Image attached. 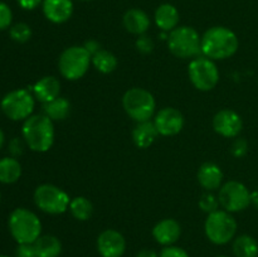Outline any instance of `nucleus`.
Returning <instances> with one entry per match:
<instances>
[{
  "label": "nucleus",
  "mask_w": 258,
  "mask_h": 257,
  "mask_svg": "<svg viewBox=\"0 0 258 257\" xmlns=\"http://www.w3.org/2000/svg\"><path fill=\"white\" fill-rule=\"evenodd\" d=\"M18 5L24 10H34L35 8L43 4V0H17Z\"/></svg>",
  "instance_id": "obj_36"
},
{
  "label": "nucleus",
  "mask_w": 258,
  "mask_h": 257,
  "mask_svg": "<svg viewBox=\"0 0 258 257\" xmlns=\"http://www.w3.org/2000/svg\"><path fill=\"white\" fill-rule=\"evenodd\" d=\"M82 2H91V0H82Z\"/></svg>",
  "instance_id": "obj_43"
},
{
  "label": "nucleus",
  "mask_w": 258,
  "mask_h": 257,
  "mask_svg": "<svg viewBox=\"0 0 258 257\" xmlns=\"http://www.w3.org/2000/svg\"><path fill=\"white\" fill-rule=\"evenodd\" d=\"M70 212L77 221H87L93 213V206L86 197H76L71 199Z\"/></svg>",
  "instance_id": "obj_27"
},
{
  "label": "nucleus",
  "mask_w": 258,
  "mask_h": 257,
  "mask_svg": "<svg viewBox=\"0 0 258 257\" xmlns=\"http://www.w3.org/2000/svg\"><path fill=\"white\" fill-rule=\"evenodd\" d=\"M71 112V103L67 98L57 97L55 100L50 102L43 103V113L50 120L54 121H63L68 117Z\"/></svg>",
  "instance_id": "obj_24"
},
{
  "label": "nucleus",
  "mask_w": 258,
  "mask_h": 257,
  "mask_svg": "<svg viewBox=\"0 0 258 257\" xmlns=\"http://www.w3.org/2000/svg\"><path fill=\"white\" fill-rule=\"evenodd\" d=\"M13 23V12L10 7L5 3L0 2V30L12 27Z\"/></svg>",
  "instance_id": "obj_30"
},
{
  "label": "nucleus",
  "mask_w": 258,
  "mask_h": 257,
  "mask_svg": "<svg viewBox=\"0 0 258 257\" xmlns=\"http://www.w3.org/2000/svg\"><path fill=\"white\" fill-rule=\"evenodd\" d=\"M135 47L138 49V52L143 53V54H149V53H151L154 50V42L149 35H139L135 42Z\"/></svg>",
  "instance_id": "obj_31"
},
{
  "label": "nucleus",
  "mask_w": 258,
  "mask_h": 257,
  "mask_svg": "<svg viewBox=\"0 0 258 257\" xmlns=\"http://www.w3.org/2000/svg\"><path fill=\"white\" fill-rule=\"evenodd\" d=\"M22 176V165L19 160L13 156L0 159V183L14 184Z\"/></svg>",
  "instance_id": "obj_23"
},
{
  "label": "nucleus",
  "mask_w": 258,
  "mask_h": 257,
  "mask_svg": "<svg viewBox=\"0 0 258 257\" xmlns=\"http://www.w3.org/2000/svg\"><path fill=\"white\" fill-rule=\"evenodd\" d=\"M169 50L178 58H196L202 55V37L194 28L188 25L176 27L169 33Z\"/></svg>",
  "instance_id": "obj_4"
},
{
  "label": "nucleus",
  "mask_w": 258,
  "mask_h": 257,
  "mask_svg": "<svg viewBox=\"0 0 258 257\" xmlns=\"http://www.w3.org/2000/svg\"><path fill=\"white\" fill-rule=\"evenodd\" d=\"M0 257H9V256H5V254H0Z\"/></svg>",
  "instance_id": "obj_41"
},
{
  "label": "nucleus",
  "mask_w": 258,
  "mask_h": 257,
  "mask_svg": "<svg viewBox=\"0 0 258 257\" xmlns=\"http://www.w3.org/2000/svg\"><path fill=\"white\" fill-rule=\"evenodd\" d=\"M233 253L236 257H258L257 241L248 234H241L233 242Z\"/></svg>",
  "instance_id": "obj_25"
},
{
  "label": "nucleus",
  "mask_w": 258,
  "mask_h": 257,
  "mask_svg": "<svg viewBox=\"0 0 258 257\" xmlns=\"http://www.w3.org/2000/svg\"><path fill=\"white\" fill-rule=\"evenodd\" d=\"M125 249V237L116 229H106L97 237V251L102 257H121Z\"/></svg>",
  "instance_id": "obj_14"
},
{
  "label": "nucleus",
  "mask_w": 258,
  "mask_h": 257,
  "mask_svg": "<svg viewBox=\"0 0 258 257\" xmlns=\"http://www.w3.org/2000/svg\"><path fill=\"white\" fill-rule=\"evenodd\" d=\"M219 206H221V203H219V199L217 198L214 194H212L211 191H208V193H204L203 196L201 197V199H199V208L208 214L218 211Z\"/></svg>",
  "instance_id": "obj_29"
},
{
  "label": "nucleus",
  "mask_w": 258,
  "mask_h": 257,
  "mask_svg": "<svg viewBox=\"0 0 258 257\" xmlns=\"http://www.w3.org/2000/svg\"><path fill=\"white\" fill-rule=\"evenodd\" d=\"M15 257H38V256L33 244L24 243V244H18L17 251H15Z\"/></svg>",
  "instance_id": "obj_35"
},
{
  "label": "nucleus",
  "mask_w": 258,
  "mask_h": 257,
  "mask_svg": "<svg viewBox=\"0 0 258 257\" xmlns=\"http://www.w3.org/2000/svg\"><path fill=\"white\" fill-rule=\"evenodd\" d=\"M243 127L242 118L236 111L223 108L218 111L213 117V128L223 138H237Z\"/></svg>",
  "instance_id": "obj_13"
},
{
  "label": "nucleus",
  "mask_w": 258,
  "mask_h": 257,
  "mask_svg": "<svg viewBox=\"0 0 258 257\" xmlns=\"http://www.w3.org/2000/svg\"><path fill=\"white\" fill-rule=\"evenodd\" d=\"M190 82L199 91H211L219 81V71L213 59L206 55L193 58L188 66Z\"/></svg>",
  "instance_id": "obj_10"
},
{
  "label": "nucleus",
  "mask_w": 258,
  "mask_h": 257,
  "mask_svg": "<svg viewBox=\"0 0 258 257\" xmlns=\"http://www.w3.org/2000/svg\"><path fill=\"white\" fill-rule=\"evenodd\" d=\"M159 133L155 127L154 121H143L138 122L133 130L134 144L139 149H148L154 144L158 138Z\"/></svg>",
  "instance_id": "obj_21"
},
{
  "label": "nucleus",
  "mask_w": 258,
  "mask_h": 257,
  "mask_svg": "<svg viewBox=\"0 0 258 257\" xmlns=\"http://www.w3.org/2000/svg\"><path fill=\"white\" fill-rule=\"evenodd\" d=\"M38 257H58L62 252V243L59 239L52 234L40 236L33 243Z\"/></svg>",
  "instance_id": "obj_22"
},
{
  "label": "nucleus",
  "mask_w": 258,
  "mask_h": 257,
  "mask_svg": "<svg viewBox=\"0 0 258 257\" xmlns=\"http://www.w3.org/2000/svg\"><path fill=\"white\" fill-rule=\"evenodd\" d=\"M83 47H85V49L87 50L88 53H90L91 57H92L93 54H96V53H97L98 50L102 49V48H101L100 43H98L97 40H95V39L87 40V42L85 43V45H83Z\"/></svg>",
  "instance_id": "obj_37"
},
{
  "label": "nucleus",
  "mask_w": 258,
  "mask_h": 257,
  "mask_svg": "<svg viewBox=\"0 0 258 257\" xmlns=\"http://www.w3.org/2000/svg\"><path fill=\"white\" fill-rule=\"evenodd\" d=\"M10 234L18 244H33L42 236V223L34 212L27 208H17L10 213L8 221Z\"/></svg>",
  "instance_id": "obj_3"
},
{
  "label": "nucleus",
  "mask_w": 258,
  "mask_h": 257,
  "mask_svg": "<svg viewBox=\"0 0 258 257\" xmlns=\"http://www.w3.org/2000/svg\"><path fill=\"white\" fill-rule=\"evenodd\" d=\"M248 151V143L246 139L238 138L233 141L231 146V153L234 158H243Z\"/></svg>",
  "instance_id": "obj_33"
},
{
  "label": "nucleus",
  "mask_w": 258,
  "mask_h": 257,
  "mask_svg": "<svg viewBox=\"0 0 258 257\" xmlns=\"http://www.w3.org/2000/svg\"><path fill=\"white\" fill-rule=\"evenodd\" d=\"M0 202H2V193H0Z\"/></svg>",
  "instance_id": "obj_42"
},
{
  "label": "nucleus",
  "mask_w": 258,
  "mask_h": 257,
  "mask_svg": "<svg viewBox=\"0 0 258 257\" xmlns=\"http://www.w3.org/2000/svg\"><path fill=\"white\" fill-rule=\"evenodd\" d=\"M34 203L42 212L48 214L64 213L70 208V196L59 186L53 184H42L34 190Z\"/></svg>",
  "instance_id": "obj_9"
},
{
  "label": "nucleus",
  "mask_w": 258,
  "mask_h": 257,
  "mask_svg": "<svg viewBox=\"0 0 258 257\" xmlns=\"http://www.w3.org/2000/svg\"><path fill=\"white\" fill-rule=\"evenodd\" d=\"M199 184L203 186L206 190L212 191L219 189L223 181V171L217 164L214 163H204L199 168L197 174Z\"/></svg>",
  "instance_id": "obj_18"
},
{
  "label": "nucleus",
  "mask_w": 258,
  "mask_h": 257,
  "mask_svg": "<svg viewBox=\"0 0 258 257\" xmlns=\"http://www.w3.org/2000/svg\"><path fill=\"white\" fill-rule=\"evenodd\" d=\"M91 63L92 57L83 45H72L60 53L58 68L66 80L77 81L87 73Z\"/></svg>",
  "instance_id": "obj_6"
},
{
  "label": "nucleus",
  "mask_w": 258,
  "mask_h": 257,
  "mask_svg": "<svg viewBox=\"0 0 258 257\" xmlns=\"http://www.w3.org/2000/svg\"><path fill=\"white\" fill-rule=\"evenodd\" d=\"M218 257H228V256H218Z\"/></svg>",
  "instance_id": "obj_44"
},
{
  "label": "nucleus",
  "mask_w": 258,
  "mask_h": 257,
  "mask_svg": "<svg viewBox=\"0 0 258 257\" xmlns=\"http://www.w3.org/2000/svg\"><path fill=\"white\" fill-rule=\"evenodd\" d=\"M9 35L14 42L27 43L32 38V28L27 23H15L10 27Z\"/></svg>",
  "instance_id": "obj_28"
},
{
  "label": "nucleus",
  "mask_w": 258,
  "mask_h": 257,
  "mask_svg": "<svg viewBox=\"0 0 258 257\" xmlns=\"http://www.w3.org/2000/svg\"><path fill=\"white\" fill-rule=\"evenodd\" d=\"M181 234V227L178 221L173 218H165L158 222L153 228V237L158 243L163 246H171L175 243Z\"/></svg>",
  "instance_id": "obj_16"
},
{
  "label": "nucleus",
  "mask_w": 258,
  "mask_h": 257,
  "mask_svg": "<svg viewBox=\"0 0 258 257\" xmlns=\"http://www.w3.org/2000/svg\"><path fill=\"white\" fill-rule=\"evenodd\" d=\"M125 112L136 122L149 121L155 113L156 102L153 93L145 88L134 87L125 92L122 97Z\"/></svg>",
  "instance_id": "obj_5"
},
{
  "label": "nucleus",
  "mask_w": 258,
  "mask_h": 257,
  "mask_svg": "<svg viewBox=\"0 0 258 257\" xmlns=\"http://www.w3.org/2000/svg\"><path fill=\"white\" fill-rule=\"evenodd\" d=\"M236 33L227 27H212L202 35V55L213 60L227 59L238 49Z\"/></svg>",
  "instance_id": "obj_1"
},
{
  "label": "nucleus",
  "mask_w": 258,
  "mask_h": 257,
  "mask_svg": "<svg viewBox=\"0 0 258 257\" xmlns=\"http://www.w3.org/2000/svg\"><path fill=\"white\" fill-rule=\"evenodd\" d=\"M136 257H159L158 252H155L154 249L150 248H144L141 251L138 252Z\"/></svg>",
  "instance_id": "obj_38"
},
{
  "label": "nucleus",
  "mask_w": 258,
  "mask_h": 257,
  "mask_svg": "<svg viewBox=\"0 0 258 257\" xmlns=\"http://www.w3.org/2000/svg\"><path fill=\"white\" fill-rule=\"evenodd\" d=\"M159 257H189V254L181 247H176L171 244V246L164 247Z\"/></svg>",
  "instance_id": "obj_34"
},
{
  "label": "nucleus",
  "mask_w": 258,
  "mask_h": 257,
  "mask_svg": "<svg viewBox=\"0 0 258 257\" xmlns=\"http://www.w3.org/2000/svg\"><path fill=\"white\" fill-rule=\"evenodd\" d=\"M4 144H5V134H4V131L2 130V127H0V150L3 149Z\"/></svg>",
  "instance_id": "obj_40"
},
{
  "label": "nucleus",
  "mask_w": 258,
  "mask_h": 257,
  "mask_svg": "<svg viewBox=\"0 0 258 257\" xmlns=\"http://www.w3.org/2000/svg\"><path fill=\"white\" fill-rule=\"evenodd\" d=\"M35 97L29 90L18 88L10 91L3 97L0 108L8 118L13 121H25L33 115Z\"/></svg>",
  "instance_id": "obj_8"
},
{
  "label": "nucleus",
  "mask_w": 258,
  "mask_h": 257,
  "mask_svg": "<svg viewBox=\"0 0 258 257\" xmlns=\"http://www.w3.org/2000/svg\"><path fill=\"white\" fill-rule=\"evenodd\" d=\"M54 125L44 113L32 115L24 121L22 127V138L28 148L35 153H45L54 143Z\"/></svg>",
  "instance_id": "obj_2"
},
{
  "label": "nucleus",
  "mask_w": 258,
  "mask_h": 257,
  "mask_svg": "<svg viewBox=\"0 0 258 257\" xmlns=\"http://www.w3.org/2000/svg\"><path fill=\"white\" fill-rule=\"evenodd\" d=\"M154 123L159 135L174 136L183 130L184 116L178 108L164 107L155 115Z\"/></svg>",
  "instance_id": "obj_12"
},
{
  "label": "nucleus",
  "mask_w": 258,
  "mask_h": 257,
  "mask_svg": "<svg viewBox=\"0 0 258 257\" xmlns=\"http://www.w3.org/2000/svg\"><path fill=\"white\" fill-rule=\"evenodd\" d=\"M154 19H155V24L158 25L161 32L170 33L171 30L178 27L180 15H179L178 9L173 4L165 3V4L159 5L158 9L155 10Z\"/></svg>",
  "instance_id": "obj_20"
},
{
  "label": "nucleus",
  "mask_w": 258,
  "mask_h": 257,
  "mask_svg": "<svg viewBox=\"0 0 258 257\" xmlns=\"http://www.w3.org/2000/svg\"><path fill=\"white\" fill-rule=\"evenodd\" d=\"M43 14L54 24H63L73 14L72 0H43Z\"/></svg>",
  "instance_id": "obj_15"
},
{
  "label": "nucleus",
  "mask_w": 258,
  "mask_h": 257,
  "mask_svg": "<svg viewBox=\"0 0 258 257\" xmlns=\"http://www.w3.org/2000/svg\"><path fill=\"white\" fill-rule=\"evenodd\" d=\"M218 199L224 211L236 213L244 211L251 204V191L241 181L229 180L221 186Z\"/></svg>",
  "instance_id": "obj_11"
},
{
  "label": "nucleus",
  "mask_w": 258,
  "mask_h": 257,
  "mask_svg": "<svg viewBox=\"0 0 258 257\" xmlns=\"http://www.w3.org/2000/svg\"><path fill=\"white\" fill-rule=\"evenodd\" d=\"M27 146L24 139L23 138H13L9 141V145H8V150H9L10 156L13 158H19L20 155H23L24 153V149Z\"/></svg>",
  "instance_id": "obj_32"
},
{
  "label": "nucleus",
  "mask_w": 258,
  "mask_h": 257,
  "mask_svg": "<svg viewBox=\"0 0 258 257\" xmlns=\"http://www.w3.org/2000/svg\"><path fill=\"white\" fill-rule=\"evenodd\" d=\"M117 58L110 50L101 49L92 55V65L98 72L107 75L117 68Z\"/></svg>",
  "instance_id": "obj_26"
},
{
  "label": "nucleus",
  "mask_w": 258,
  "mask_h": 257,
  "mask_svg": "<svg viewBox=\"0 0 258 257\" xmlns=\"http://www.w3.org/2000/svg\"><path fill=\"white\" fill-rule=\"evenodd\" d=\"M123 27L128 33L135 35H143L150 28V18L144 10L133 8L123 15Z\"/></svg>",
  "instance_id": "obj_19"
},
{
  "label": "nucleus",
  "mask_w": 258,
  "mask_h": 257,
  "mask_svg": "<svg viewBox=\"0 0 258 257\" xmlns=\"http://www.w3.org/2000/svg\"><path fill=\"white\" fill-rule=\"evenodd\" d=\"M32 93L34 95L35 100L42 103L50 102L59 97L60 93V82L54 76H45L34 83L32 87Z\"/></svg>",
  "instance_id": "obj_17"
},
{
  "label": "nucleus",
  "mask_w": 258,
  "mask_h": 257,
  "mask_svg": "<svg viewBox=\"0 0 258 257\" xmlns=\"http://www.w3.org/2000/svg\"><path fill=\"white\" fill-rule=\"evenodd\" d=\"M206 236L212 243L227 244L234 238L237 232V222L229 212L218 211L208 214L204 223Z\"/></svg>",
  "instance_id": "obj_7"
},
{
  "label": "nucleus",
  "mask_w": 258,
  "mask_h": 257,
  "mask_svg": "<svg viewBox=\"0 0 258 257\" xmlns=\"http://www.w3.org/2000/svg\"><path fill=\"white\" fill-rule=\"evenodd\" d=\"M251 203L258 209V190L251 191Z\"/></svg>",
  "instance_id": "obj_39"
}]
</instances>
